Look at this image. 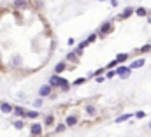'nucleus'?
<instances>
[{
	"instance_id": "obj_21",
	"label": "nucleus",
	"mask_w": 151,
	"mask_h": 137,
	"mask_svg": "<svg viewBox=\"0 0 151 137\" xmlns=\"http://www.w3.org/2000/svg\"><path fill=\"white\" fill-rule=\"evenodd\" d=\"M76 56H77V53H69V56H67V60H76Z\"/></svg>"
},
{
	"instance_id": "obj_2",
	"label": "nucleus",
	"mask_w": 151,
	"mask_h": 137,
	"mask_svg": "<svg viewBox=\"0 0 151 137\" xmlns=\"http://www.w3.org/2000/svg\"><path fill=\"white\" fill-rule=\"evenodd\" d=\"M116 74H118L121 79H126V77H130V74H132V68H130V67H126V65H118V68H116Z\"/></svg>"
},
{
	"instance_id": "obj_30",
	"label": "nucleus",
	"mask_w": 151,
	"mask_h": 137,
	"mask_svg": "<svg viewBox=\"0 0 151 137\" xmlns=\"http://www.w3.org/2000/svg\"><path fill=\"white\" fill-rule=\"evenodd\" d=\"M148 23H149V25H151V16H149V18H148Z\"/></svg>"
},
{
	"instance_id": "obj_10",
	"label": "nucleus",
	"mask_w": 151,
	"mask_h": 137,
	"mask_svg": "<svg viewBox=\"0 0 151 137\" xmlns=\"http://www.w3.org/2000/svg\"><path fill=\"white\" fill-rule=\"evenodd\" d=\"M132 12H135V11H134L132 7H126V9L123 11V14L120 16V19H125V18H128V16H132Z\"/></svg>"
},
{
	"instance_id": "obj_13",
	"label": "nucleus",
	"mask_w": 151,
	"mask_h": 137,
	"mask_svg": "<svg viewBox=\"0 0 151 137\" xmlns=\"http://www.w3.org/2000/svg\"><path fill=\"white\" fill-rule=\"evenodd\" d=\"M130 116H132V114H130V112H128V114H121V116H120V118H116V123H121V121H126V120H128V118H130Z\"/></svg>"
},
{
	"instance_id": "obj_31",
	"label": "nucleus",
	"mask_w": 151,
	"mask_h": 137,
	"mask_svg": "<svg viewBox=\"0 0 151 137\" xmlns=\"http://www.w3.org/2000/svg\"><path fill=\"white\" fill-rule=\"evenodd\" d=\"M149 130H151V123H149Z\"/></svg>"
},
{
	"instance_id": "obj_18",
	"label": "nucleus",
	"mask_w": 151,
	"mask_h": 137,
	"mask_svg": "<svg viewBox=\"0 0 151 137\" xmlns=\"http://www.w3.org/2000/svg\"><path fill=\"white\" fill-rule=\"evenodd\" d=\"M16 5H18V7H25L27 2H25V0H16Z\"/></svg>"
},
{
	"instance_id": "obj_7",
	"label": "nucleus",
	"mask_w": 151,
	"mask_h": 137,
	"mask_svg": "<svg viewBox=\"0 0 151 137\" xmlns=\"http://www.w3.org/2000/svg\"><path fill=\"white\" fill-rule=\"evenodd\" d=\"M144 63H146V60H144V58H139V60H135V62L130 63V68H139V67H142Z\"/></svg>"
},
{
	"instance_id": "obj_19",
	"label": "nucleus",
	"mask_w": 151,
	"mask_h": 137,
	"mask_svg": "<svg viewBox=\"0 0 151 137\" xmlns=\"http://www.w3.org/2000/svg\"><path fill=\"white\" fill-rule=\"evenodd\" d=\"M144 116H146V112H144V111H139V112H135V118H139V120H141V118H144Z\"/></svg>"
},
{
	"instance_id": "obj_22",
	"label": "nucleus",
	"mask_w": 151,
	"mask_h": 137,
	"mask_svg": "<svg viewBox=\"0 0 151 137\" xmlns=\"http://www.w3.org/2000/svg\"><path fill=\"white\" fill-rule=\"evenodd\" d=\"M149 49H151V46H149V44H146V46H142V48H141L142 53H146V51H149Z\"/></svg>"
},
{
	"instance_id": "obj_20",
	"label": "nucleus",
	"mask_w": 151,
	"mask_h": 137,
	"mask_svg": "<svg viewBox=\"0 0 151 137\" xmlns=\"http://www.w3.org/2000/svg\"><path fill=\"white\" fill-rule=\"evenodd\" d=\"M84 81H86L84 77H79V79H76V81H74V84H76V86H79V84H83Z\"/></svg>"
},
{
	"instance_id": "obj_29",
	"label": "nucleus",
	"mask_w": 151,
	"mask_h": 137,
	"mask_svg": "<svg viewBox=\"0 0 151 137\" xmlns=\"http://www.w3.org/2000/svg\"><path fill=\"white\" fill-rule=\"evenodd\" d=\"M111 5H113V7H116V5H118V0H111Z\"/></svg>"
},
{
	"instance_id": "obj_23",
	"label": "nucleus",
	"mask_w": 151,
	"mask_h": 137,
	"mask_svg": "<svg viewBox=\"0 0 151 137\" xmlns=\"http://www.w3.org/2000/svg\"><path fill=\"white\" fill-rule=\"evenodd\" d=\"M114 76H116V71H109L105 74V77H114Z\"/></svg>"
},
{
	"instance_id": "obj_26",
	"label": "nucleus",
	"mask_w": 151,
	"mask_h": 137,
	"mask_svg": "<svg viewBox=\"0 0 151 137\" xmlns=\"http://www.w3.org/2000/svg\"><path fill=\"white\" fill-rule=\"evenodd\" d=\"M65 130V125H60V127H56V132H63Z\"/></svg>"
},
{
	"instance_id": "obj_11",
	"label": "nucleus",
	"mask_w": 151,
	"mask_h": 137,
	"mask_svg": "<svg viewBox=\"0 0 151 137\" xmlns=\"http://www.w3.org/2000/svg\"><path fill=\"white\" fill-rule=\"evenodd\" d=\"M125 60H128V55H126V53H121V55H118V56H116V62H118V65H120V63H123Z\"/></svg>"
},
{
	"instance_id": "obj_24",
	"label": "nucleus",
	"mask_w": 151,
	"mask_h": 137,
	"mask_svg": "<svg viewBox=\"0 0 151 137\" xmlns=\"http://www.w3.org/2000/svg\"><path fill=\"white\" fill-rule=\"evenodd\" d=\"M33 105H35V107H40V105H42V99H37V100L33 102Z\"/></svg>"
},
{
	"instance_id": "obj_28",
	"label": "nucleus",
	"mask_w": 151,
	"mask_h": 137,
	"mask_svg": "<svg viewBox=\"0 0 151 137\" xmlns=\"http://www.w3.org/2000/svg\"><path fill=\"white\" fill-rule=\"evenodd\" d=\"M14 63H21V58L19 56H14Z\"/></svg>"
},
{
	"instance_id": "obj_6",
	"label": "nucleus",
	"mask_w": 151,
	"mask_h": 137,
	"mask_svg": "<svg viewBox=\"0 0 151 137\" xmlns=\"http://www.w3.org/2000/svg\"><path fill=\"white\" fill-rule=\"evenodd\" d=\"M30 130H32V135H40V134H42V127H40L39 123H33Z\"/></svg>"
},
{
	"instance_id": "obj_4",
	"label": "nucleus",
	"mask_w": 151,
	"mask_h": 137,
	"mask_svg": "<svg viewBox=\"0 0 151 137\" xmlns=\"http://www.w3.org/2000/svg\"><path fill=\"white\" fill-rule=\"evenodd\" d=\"M109 32H113V23L107 21V23H104V25L100 27V34L105 35V34H109Z\"/></svg>"
},
{
	"instance_id": "obj_5",
	"label": "nucleus",
	"mask_w": 151,
	"mask_h": 137,
	"mask_svg": "<svg viewBox=\"0 0 151 137\" xmlns=\"http://www.w3.org/2000/svg\"><path fill=\"white\" fill-rule=\"evenodd\" d=\"M0 111H2L4 114H9V112H12V111H14V107H12L9 102H2V104H0Z\"/></svg>"
},
{
	"instance_id": "obj_17",
	"label": "nucleus",
	"mask_w": 151,
	"mask_h": 137,
	"mask_svg": "<svg viewBox=\"0 0 151 137\" xmlns=\"http://www.w3.org/2000/svg\"><path fill=\"white\" fill-rule=\"evenodd\" d=\"M86 114H90V116H93V114H95V107L88 105V107H86Z\"/></svg>"
},
{
	"instance_id": "obj_3",
	"label": "nucleus",
	"mask_w": 151,
	"mask_h": 137,
	"mask_svg": "<svg viewBox=\"0 0 151 137\" xmlns=\"http://www.w3.org/2000/svg\"><path fill=\"white\" fill-rule=\"evenodd\" d=\"M39 95H40V97H49V95H51V84H44V86H40Z\"/></svg>"
},
{
	"instance_id": "obj_12",
	"label": "nucleus",
	"mask_w": 151,
	"mask_h": 137,
	"mask_svg": "<svg viewBox=\"0 0 151 137\" xmlns=\"http://www.w3.org/2000/svg\"><path fill=\"white\" fill-rule=\"evenodd\" d=\"M76 123H77V118H76V116H69L67 121H65V125H69V127H72V125H76Z\"/></svg>"
},
{
	"instance_id": "obj_15",
	"label": "nucleus",
	"mask_w": 151,
	"mask_h": 137,
	"mask_svg": "<svg viewBox=\"0 0 151 137\" xmlns=\"http://www.w3.org/2000/svg\"><path fill=\"white\" fill-rule=\"evenodd\" d=\"M135 14H137V16H146V14H148V11H146L144 7H139V9L135 11Z\"/></svg>"
},
{
	"instance_id": "obj_9",
	"label": "nucleus",
	"mask_w": 151,
	"mask_h": 137,
	"mask_svg": "<svg viewBox=\"0 0 151 137\" xmlns=\"http://www.w3.org/2000/svg\"><path fill=\"white\" fill-rule=\"evenodd\" d=\"M12 112L16 114V116H27V111H25L23 107H19V105H18V107H14V111H12Z\"/></svg>"
},
{
	"instance_id": "obj_25",
	"label": "nucleus",
	"mask_w": 151,
	"mask_h": 137,
	"mask_svg": "<svg viewBox=\"0 0 151 137\" xmlns=\"http://www.w3.org/2000/svg\"><path fill=\"white\" fill-rule=\"evenodd\" d=\"M51 123H53V116H48L46 118V125H51Z\"/></svg>"
},
{
	"instance_id": "obj_1",
	"label": "nucleus",
	"mask_w": 151,
	"mask_h": 137,
	"mask_svg": "<svg viewBox=\"0 0 151 137\" xmlns=\"http://www.w3.org/2000/svg\"><path fill=\"white\" fill-rule=\"evenodd\" d=\"M67 83H69V81H65V79H63V77H60L58 74L51 76V79H49V84H51V86H60V88H61L63 91H67V90L70 88V86H69Z\"/></svg>"
},
{
	"instance_id": "obj_14",
	"label": "nucleus",
	"mask_w": 151,
	"mask_h": 137,
	"mask_svg": "<svg viewBox=\"0 0 151 137\" xmlns=\"http://www.w3.org/2000/svg\"><path fill=\"white\" fill-rule=\"evenodd\" d=\"M39 111H27V118H37Z\"/></svg>"
},
{
	"instance_id": "obj_8",
	"label": "nucleus",
	"mask_w": 151,
	"mask_h": 137,
	"mask_svg": "<svg viewBox=\"0 0 151 137\" xmlns=\"http://www.w3.org/2000/svg\"><path fill=\"white\" fill-rule=\"evenodd\" d=\"M65 67H67V63H65V62H60V63H56V67H55V74L63 72V71H65Z\"/></svg>"
},
{
	"instance_id": "obj_16",
	"label": "nucleus",
	"mask_w": 151,
	"mask_h": 137,
	"mask_svg": "<svg viewBox=\"0 0 151 137\" xmlns=\"http://www.w3.org/2000/svg\"><path fill=\"white\" fill-rule=\"evenodd\" d=\"M14 128H18V130H21V128H23V120H18V121H14Z\"/></svg>"
},
{
	"instance_id": "obj_27",
	"label": "nucleus",
	"mask_w": 151,
	"mask_h": 137,
	"mask_svg": "<svg viewBox=\"0 0 151 137\" xmlns=\"http://www.w3.org/2000/svg\"><path fill=\"white\" fill-rule=\"evenodd\" d=\"M105 81V77H102V76H97V83H104Z\"/></svg>"
}]
</instances>
